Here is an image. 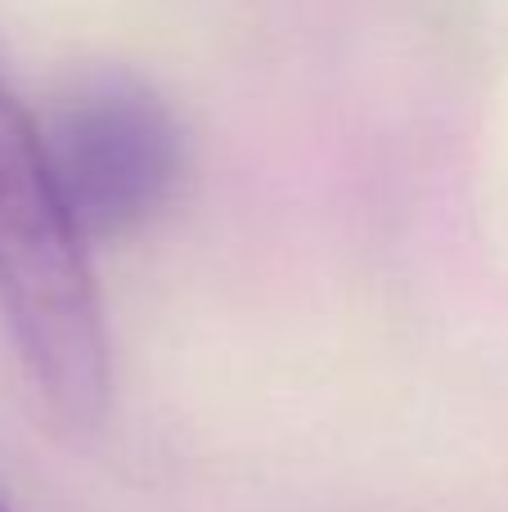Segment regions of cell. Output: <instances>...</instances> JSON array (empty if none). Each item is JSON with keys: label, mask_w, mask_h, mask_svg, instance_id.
<instances>
[{"label": "cell", "mask_w": 508, "mask_h": 512, "mask_svg": "<svg viewBox=\"0 0 508 512\" xmlns=\"http://www.w3.org/2000/svg\"><path fill=\"white\" fill-rule=\"evenodd\" d=\"M0 315L32 387L63 423H99L113 351L90 243L45 153L41 122L0 81Z\"/></svg>", "instance_id": "obj_1"}, {"label": "cell", "mask_w": 508, "mask_h": 512, "mask_svg": "<svg viewBox=\"0 0 508 512\" xmlns=\"http://www.w3.org/2000/svg\"><path fill=\"white\" fill-rule=\"evenodd\" d=\"M41 135L54 180L86 243H122L158 225L185 185V126L131 72H90L45 108Z\"/></svg>", "instance_id": "obj_2"}, {"label": "cell", "mask_w": 508, "mask_h": 512, "mask_svg": "<svg viewBox=\"0 0 508 512\" xmlns=\"http://www.w3.org/2000/svg\"><path fill=\"white\" fill-rule=\"evenodd\" d=\"M0 512H14V508H5V504H0Z\"/></svg>", "instance_id": "obj_3"}]
</instances>
